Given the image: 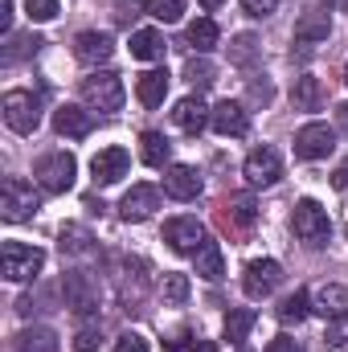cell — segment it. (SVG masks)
Listing matches in <instances>:
<instances>
[{
  "label": "cell",
  "mask_w": 348,
  "mask_h": 352,
  "mask_svg": "<svg viewBox=\"0 0 348 352\" xmlns=\"http://www.w3.org/2000/svg\"><path fill=\"white\" fill-rule=\"evenodd\" d=\"M270 98H274V87L266 82V74H254V78H250V102H262V107H266Z\"/></svg>",
  "instance_id": "obj_41"
},
{
  "label": "cell",
  "mask_w": 348,
  "mask_h": 352,
  "mask_svg": "<svg viewBox=\"0 0 348 352\" xmlns=\"http://www.w3.org/2000/svg\"><path fill=\"white\" fill-rule=\"evenodd\" d=\"M193 352H217V349H213V340H197V344H193Z\"/></svg>",
  "instance_id": "obj_50"
},
{
  "label": "cell",
  "mask_w": 348,
  "mask_h": 352,
  "mask_svg": "<svg viewBox=\"0 0 348 352\" xmlns=\"http://www.w3.org/2000/svg\"><path fill=\"white\" fill-rule=\"evenodd\" d=\"M312 316V291H295L279 303V324H303Z\"/></svg>",
  "instance_id": "obj_32"
},
{
  "label": "cell",
  "mask_w": 348,
  "mask_h": 352,
  "mask_svg": "<svg viewBox=\"0 0 348 352\" xmlns=\"http://www.w3.org/2000/svg\"><path fill=\"white\" fill-rule=\"evenodd\" d=\"M74 58L83 62V66H107L111 58H115V41H111V33H98V29H83L78 37H74Z\"/></svg>",
  "instance_id": "obj_14"
},
{
  "label": "cell",
  "mask_w": 348,
  "mask_h": 352,
  "mask_svg": "<svg viewBox=\"0 0 348 352\" xmlns=\"http://www.w3.org/2000/svg\"><path fill=\"white\" fill-rule=\"evenodd\" d=\"M164 94H168V70H144V74L135 78V98H140L144 107H160Z\"/></svg>",
  "instance_id": "obj_28"
},
{
  "label": "cell",
  "mask_w": 348,
  "mask_h": 352,
  "mask_svg": "<svg viewBox=\"0 0 348 352\" xmlns=\"http://www.w3.org/2000/svg\"><path fill=\"white\" fill-rule=\"evenodd\" d=\"M98 340H102V328H98V324H83V328L74 332V352H94Z\"/></svg>",
  "instance_id": "obj_38"
},
{
  "label": "cell",
  "mask_w": 348,
  "mask_h": 352,
  "mask_svg": "<svg viewBox=\"0 0 348 352\" xmlns=\"http://www.w3.org/2000/svg\"><path fill=\"white\" fill-rule=\"evenodd\" d=\"M37 209H41V192L29 180L8 176L4 188H0V213H4V221H29Z\"/></svg>",
  "instance_id": "obj_6"
},
{
  "label": "cell",
  "mask_w": 348,
  "mask_h": 352,
  "mask_svg": "<svg viewBox=\"0 0 348 352\" xmlns=\"http://www.w3.org/2000/svg\"><path fill=\"white\" fill-rule=\"evenodd\" d=\"M324 344H328L332 352H348V320H332V328H328Z\"/></svg>",
  "instance_id": "obj_40"
},
{
  "label": "cell",
  "mask_w": 348,
  "mask_h": 352,
  "mask_svg": "<svg viewBox=\"0 0 348 352\" xmlns=\"http://www.w3.org/2000/svg\"><path fill=\"white\" fill-rule=\"evenodd\" d=\"M217 41H221V29H217V21H213V16H197V21L184 29V45H188V50H197L201 58H205L209 50H217Z\"/></svg>",
  "instance_id": "obj_24"
},
{
  "label": "cell",
  "mask_w": 348,
  "mask_h": 352,
  "mask_svg": "<svg viewBox=\"0 0 348 352\" xmlns=\"http://www.w3.org/2000/svg\"><path fill=\"white\" fill-rule=\"evenodd\" d=\"M324 98H328V90H324V82H320L316 74H299V78L291 82V102H295V111H320Z\"/></svg>",
  "instance_id": "obj_23"
},
{
  "label": "cell",
  "mask_w": 348,
  "mask_h": 352,
  "mask_svg": "<svg viewBox=\"0 0 348 352\" xmlns=\"http://www.w3.org/2000/svg\"><path fill=\"white\" fill-rule=\"evenodd\" d=\"M242 8H246V16H274L279 12V0H242Z\"/></svg>",
  "instance_id": "obj_43"
},
{
  "label": "cell",
  "mask_w": 348,
  "mask_h": 352,
  "mask_svg": "<svg viewBox=\"0 0 348 352\" xmlns=\"http://www.w3.org/2000/svg\"><path fill=\"white\" fill-rule=\"evenodd\" d=\"M131 168V156H127V148H102L94 160H90V176H94V184H115V180H123Z\"/></svg>",
  "instance_id": "obj_18"
},
{
  "label": "cell",
  "mask_w": 348,
  "mask_h": 352,
  "mask_svg": "<svg viewBox=\"0 0 348 352\" xmlns=\"http://www.w3.org/2000/svg\"><path fill=\"white\" fill-rule=\"evenodd\" d=\"M115 352H148V336H140V332H123V336L115 340Z\"/></svg>",
  "instance_id": "obj_42"
},
{
  "label": "cell",
  "mask_w": 348,
  "mask_h": 352,
  "mask_svg": "<svg viewBox=\"0 0 348 352\" xmlns=\"http://www.w3.org/2000/svg\"><path fill=\"white\" fill-rule=\"evenodd\" d=\"M0 111H4V123L17 135H33L37 123H41V98L33 90H8L4 102H0Z\"/></svg>",
  "instance_id": "obj_5"
},
{
  "label": "cell",
  "mask_w": 348,
  "mask_h": 352,
  "mask_svg": "<svg viewBox=\"0 0 348 352\" xmlns=\"http://www.w3.org/2000/svg\"><path fill=\"white\" fill-rule=\"evenodd\" d=\"M62 295H66V307L74 316H94L102 307V287H98V278L90 270H66Z\"/></svg>",
  "instance_id": "obj_4"
},
{
  "label": "cell",
  "mask_w": 348,
  "mask_h": 352,
  "mask_svg": "<svg viewBox=\"0 0 348 352\" xmlns=\"http://www.w3.org/2000/svg\"><path fill=\"white\" fill-rule=\"evenodd\" d=\"M25 12H29V21L45 25V21L58 16V0H25Z\"/></svg>",
  "instance_id": "obj_39"
},
{
  "label": "cell",
  "mask_w": 348,
  "mask_h": 352,
  "mask_svg": "<svg viewBox=\"0 0 348 352\" xmlns=\"http://www.w3.org/2000/svg\"><path fill=\"white\" fill-rule=\"evenodd\" d=\"M312 311L320 316V320H348V291L340 283H320L316 291H312Z\"/></svg>",
  "instance_id": "obj_16"
},
{
  "label": "cell",
  "mask_w": 348,
  "mask_h": 352,
  "mask_svg": "<svg viewBox=\"0 0 348 352\" xmlns=\"http://www.w3.org/2000/svg\"><path fill=\"white\" fill-rule=\"evenodd\" d=\"M123 78L119 74H111V70H94L90 78H83V98H87L90 111H102V115H111V111H119L123 107Z\"/></svg>",
  "instance_id": "obj_7"
},
{
  "label": "cell",
  "mask_w": 348,
  "mask_h": 352,
  "mask_svg": "<svg viewBox=\"0 0 348 352\" xmlns=\"http://www.w3.org/2000/svg\"><path fill=\"white\" fill-rule=\"evenodd\" d=\"M242 176H246L250 188H270V184L283 176L279 152H274V148H254V152L246 156V164H242Z\"/></svg>",
  "instance_id": "obj_12"
},
{
  "label": "cell",
  "mask_w": 348,
  "mask_h": 352,
  "mask_svg": "<svg viewBox=\"0 0 348 352\" xmlns=\"http://www.w3.org/2000/svg\"><path fill=\"white\" fill-rule=\"evenodd\" d=\"M45 266V250L37 246H25V242H4L0 250V270L8 283H33Z\"/></svg>",
  "instance_id": "obj_3"
},
{
  "label": "cell",
  "mask_w": 348,
  "mask_h": 352,
  "mask_svg": "<svg viewBox=\"0 0 348 352\" xmlns=\"http://www.w3.org/2000/svg\"><path fill=\"white\" fill-rule=\"evenodd\" d=\"M193 266H197V274H201L205 283H221V274H226V258H221V246L205 238V246H201V250L193 254Z\"/></svg>",
  "instance_id": "obj_30"
},
{
  "label": "cell",
  "mask_w": 348,
  "mask_h": 352,
  "mask_svg": "<svg viewBox=\"0 0 348 352\" xmlns=\"http://www.w3.org/2000/svg\"><path fill=\"white\" fill-rule=\"evenodd\" d=\"M291 230H295V238H299L303 246H312V250H320V246L332 242V217H328V209H324L320 201H312V197H303V201L295 205Z\"/></svg>",
  "instance_id": "obj_1"
},
{
  "label": "cell",
  "mask_w": 348,
  "mask_h": 352,
  "mask_svg": "<svg viewBox=\"0 0 348 352\" xmlns=\"http://www.w3.org/2000/svg\"><path fill=\"white\" fill-rule=\"evenodd\" d=\"M17 352H58V332L45 328V324H29L17 332Z\"/></svg>",
  "instance_id": "obj_26"
},
{
  "label": "cell",
  "mask_w": 348,
  "mask_h": 352,
  "mask_svg": "<svg viewBox=\"0 0 348 352\" xmlns=\"http://www.w3.org/2000/svg\"><path fill=\"white\" fill-rule=\"evenodd\" d=\"M144 274H131V266H127V274H123V307L127 311H140V303H144Z\"/></svg>",
  "instance_id": "obj_37"
},
{
  "label": "cell",
  "mask_w": 348,
  "mask_h": 352,
  "mask_svg": "<svg viewBox=\"0 0 348 352\" xmlns=\"http://www.w3.org/2000/svg\"><path fill=\"white\" fill-rule=\"evenodd\" d=\"M217 226H221L234 242H246V238L254 234V226H259V205H254V197H230V201H221Z\"/></svg>",
  "instance_id": "obj_8"
},
{
  "label": "cell",
  "mask_w": 348,
  "mask_h": 352,
  "mask_svg": "<svg viewBox=\"0 0 348 352\" xmlns=\"http://www.w3.org/2000/svg\"><path fill=\"white\" fill-rule=\"evenodd\" d=\"M164 54H168V41H164L160 29H135L131 33V58H140V62H164Z\"/></svg>",
  "instance_id": "obj_25"
},
{
  "label": "cell",
  "mask_w": 348,
  "mask_h": 352,
  "mask_svg": "<svg viewBox=\"0 0 348 352\" xmlns=\"http://www.w3.org/2000/svg\"><path fill=\"white\" fill-rule=\"evenodd\" d=\"M336 127H340V131H348V102H340V107H336Z\"/></svg>",
  "instance_id": "obj_48"
},
{
  "label": "cell",
  "mask_w": 348,
  "mask_h": 352,
  "mask_svg": "<svg viewBox=\"0 0 348 352\" xmlns=\"http://www.w3.org/2000/svg\"><path fill=\"white\" fill-rule=\"evenodd\" d=\"M332 148H336V127H328V123H307L295 131L299 160H324V156H332Z\"/></svg>",
  "instance_id": "obj_9"
},
{
  "label": "cell",
  "mask_w": 348,
  "mask_h": 352,
  "mask_svg": "<svg viewBox=\"0 0 348 352\" xmlns=\"http://www.w3.org/2000/svg\"><path fill=\"white\" fill-rule=\"evenodd\" d=\"M160 295H164V303L180 307V303L188 299V274H180V270H168V274L160 278Z\"/></svg>",
  "instance_id": "obj_36"
},
{
  "label": "cell",
  "mask_w": 348,
  "mask_h": 352,
  "mask_svg": "<svg viewBox=\"0 0 348 352\" xmlns=\"http://www.w3.org/2000/svg\"><path fill=\"white\" fill-rule=\"evenodd\" d=\"M328 33H332V16L324 8H307L295 21V45H320V41H328Z\"/></svg>",
  "instance_id": "obj_21"
},
{
  "label": "cell",
  "mask_w": 348,
  "mask_h": 352,
  "mask_svg": "<svg viewBox=\"0 0 348 352\" xmlns=\"http://www.w3.org/2000/svg\"><path fill=\"white\" fill-rule=\"evenodd\" d=\"M164 344H168V349H173V352H180V349H184V344H188V328H176V332H173V336H168V340H164Z\"/></svg>",
  "instance_id": "obj_46"
},
{
  "label": "cell",
  "mask_w": 348,
  "mask_h": 352,
  "mask_svg": "<svg viewBox=\"0 0 348 352\" xmlns=\"http://www.w3.org/2000/svg\"><path fill=\"white\" fill-rule=\"evenodd\" d=\"M332 184H336L340 192H348V160L340 164V168H336V173H332Z\"/></svg>",
  "instance_id": "obj_47"
},
{
  "label": "cell",
  "mask_w": 348,
  "mask_h": 352,
  "mask_svg": "<svg viewBox=\"0 0 348 352\" xmlns=\"http://www.w3.org/2000/svg\"><path fill=\"white\" fill-rule=\"evenodd\" d=\"M266 352H303V344L291 340V336H274V340L266 344Z\"/></svg>",
  "instance_id": "obj_44"
},
{
  "label": "cell",
  "mask_w": 348,
  "mask_h": 352,
  "mask_svg": "<svg viewBox=\"0 0 348 352\" xmlns=\"http://www.w3.org/2000/svg\"><path fill=\"white\" fill-rule=\"evenodd\" d=\"M221 4H226V0H201V8H209V12H213V8H221Z\"/></svg>",
  "instance_id": "obj_51"
},
{
  "label": "cell",
  "mask_w": 348,
  "mask_h": 352,
  "mask_svg": "<svg viewBox=\"0 0 348 352\" xmlns=\"http://www.w3.org/2000/svg\"><path fill=\"white\" fill-rule=\"evenodd\" d=\"M74 176H78V160H74L70 152H45V156L33 164V180H37V188L50 192V197L70 192V188H74Z\"/></svg>",
  "instance_id": "obj_2"
},
{
  "label": "cell",
  "mask_w": 348,
  "mask_h": 352,
  "mask_svg": "<svg viewBox=\"0 0 348 352\" xmlns=\"http://www.w3.org/2000/svg\"><path fill=\"white\" fill-rule=\"evenodd\" d=\"M54 131L66 135V140H87L90 131H94V115H90L87 107L62 102V107L54 111Z\"/></svg>",
  "instance_id": "obj_17"
},
{
  "label": "cell",
  "mask_w": 348,
  "mask_h": 352,
  "mask_svg": "<svg viewBox=\"0 0 348 352\" xmlns=\"http://www.w3.org/2000/svg\"><path fill=\"white\" fill-rule=\"evenodd\" d=\"M254 324H259V316H254L250 307H230V311H226V324H221V336H226L234 349H242Z\"/></svg>",
  "instance_id": "obj_27"
},
{
  "label": "cell",
  "mask_w": 348,
  "mask_h": 352,
  "mask_svg": "<svg viewBox=\"0 0 348 352\" xmlns=\"http://www.w3.org/2000/svg\"><path fill=\"white\" fill-rule=\"evenodd\" d=\"M0 29L12 33V0H0Z\"/></svg>",
  "instance_id": "obj_45"
},
{
  "label": "cell",
  "mask_w": 348,
  "mask_h": 352,
  "mask_svg": "<svg viewBox=\"0 0 348 352\" xmlns=\"http://www.w3.org/2000/svg\"><path fill=\"white\" fill-rule=\"evenodd\" d=\"M209 115H213V107H205L201 94H188V98H180L173 107V123L184 135H201V131L209 127Z\"/></svg>",
  "instance_id": "obj_19"
},
{
  "label": "cell",
  "mask_w": 348,
  "mask_h": 352,
  "mask_svg": "<svg viewBox=\"0 0 348 352\" xmlns=\"http://www.w3.org/2000/svg\"><path fill=\"white\" fill-rule=\"evenodd\" d=\"M115 16H119V21H123V25H127V21H131V16H135V4H119V12H115Z\"/></svg>",
  "instance_id": "obj_49"
},
{
  "label": "cell",
  "mask_w": 348,
  "mask_h": 352,
  "mask_svg": "<svg viewBox=\"0 0 348 352\" xmlns=\"http://www.w3.org/2000/svg\"><path fill=\"white\" fill-rule=\"evenodd\" d=\"M279 283H283V266L274 263V258H254V263H246V270H242V291L250 299L274 295Z\"/></svg>",
  "instance_id": "obj_10"
},
{
  "label": "cell",
  "mask_w": 348,
  "mask_h": 352,
  "mask_svg": "<svg viewBox=\"0 0 348 352\" xmlns=\"http://www.w3.org/2000/svg\"><path fill=\"white\" fill-rule=\"evenodd\" d=\"M238 352H242V349H238Z\"/></svg>",
  "instance_id": "obj_53"
},
{
  "label": "cell",
  "mask_w": 348,
  "mask_h": 352,
  "mask_svg": "<svg viewBox=\"0 0 348 352\" xmlns=\"http://www.w3.org/2000/svg\"><path fill=\"white\" fill-rule=\"evenodd\" d=\"M41 45H45V41H41L37 33H8L4 50H0V62H4V66H17V62L33 58V54H37Z\"/></svg>",
  "instance_id": "obj_29"
},
{
  "label": "cell",
  "mask_w": 348,
  "mask_h": 352,
  "mask_svg": "<svg viewBox=\"0 0 348 352\" xmlns=\"http://www.w3.org/2000/svg\"><path fill=\"white\" fill-rule=\"evenodd\" d=\"M184 78H188V87H193V90H209L213 82H217V70H213V62H209V58H188Z\"/></svg>",
  "instance_id": "obj_34"
},
{
  "label": "cell",
  "mask_w": 348,
  "mask_h": 352,
  "mask_svg": "<svg viewBox=\"0 0 348 352\" xmlns=\"http://www.w3.org/2000/svg\"><path fill=\"white\" fill-rule=\"evenodd\" d=\"M58 250H62V258H90V254H94V234H90L87 226L70 221V226H62V234H58Z\"/></svg>",
  "instance_id": "obj_22"
},
{
  "label": "cell",
  "mask_w": 348,
  "mask_h": 352,
  "mask_svg": "<svg viewBox=\"0 0 348 352\" xmlns=\"http://www.w3.org/2000/svg\"><path fill=\"white\" fill-rule=\"evenodd\" d=\"M164 242L176 254H197L205 246V226L197 217H168L164 221Z\"/></svg>",
  "instance_id": "obj_13"
},
{
  "label": "cell",
  "mask_w": 348,
  "mask_h": 352,
  "mask_svg": "<svg viewBox=\"0 0 348 352\" xmlns=\"http://www.w3.org/2000/svg\"><path fill=\"white\" fill-rule=\"evenodd\" d=\"M254 58H259V37H254V33H238V37L230 41V62H234L238 70H250Z\"/></svg>",
  "instance_id": "obj_33"
},
{
  "label": "cell",
  "mask_w": 348,
  "mask_h": 352,
  "mask_svg": "<svg viewBox=\"0 0 348 352\" xmlns=\"http://www.w3.org/2000/svg\"><path fill=\"white\" fill-rule=\"evenodd\" d=\"M209 127L217 135H226V140H242L250 131V111L242 102H234V98H221L213 107V115H209Z\"/></svg>",
  "instance_id": "obj_11"
},
{
  "label": "cell",
  "mask_w": 348,
  "mask_h": 352,
  "mask_svg": "<svg viewBox=\"0 0 348 352\" xmlns=\"http://www.w3.org/2000/svg\"><path fill=\"white\" fill-rule=\"evenodd\" d=\"M201 188H205V180H201L197 168H188V164H168V173H164V192H168L173 201H197Z\"/></svg>",
  "instance_id": "obj_20"
},
{
  "label": "cell",
  "mask_w": 348,
  "mask_h": 352,
  "mask_svg": "<svg viewBox=\"0 0 348 352\" xmlns=\"http://www.w3.org/2000/svg\"><path fill=\"white\" fill-rule=\"evenodd\" d=\"M168 156H173V144H168L160 131H144V135H140V160H144L148 168H164Z\"/></svg>",
  "instance_id": "obj_31"
},
{
  "label": "cell",
  "mask_w": 348,
  "mask_h": 352,
  "mask_svg": "<svg viewBox=\"0 0 348 352\" xmlns=\"http://www.w3.org/2000/svg\"><path fill=\"white\" fill-rule=\"evenodd\" d=\"M345 87H348V62H345Z\"/></svg>",
  "instance_id": "obj_52"
},
{
  "label": "cell",
  "mask_w": 348,
  "mask_h": 352,
  "mask_svg": "<svg viewBox=\"0 0 348 352\" xmlns=\"http://www.w3.org/2000/svg\"><path fill=\"white\" fill-rule=\"evenodd\" d=\"M156 209H160V188L156 184H131L123 192V201H119L123 221H148Z\"/></svg>",
  "instance_id": "obj_15"
},
{
  "label": "cell",
  "mask_w": 348,
  "mask_h": 352,
  "mask_svg": "<svg viewBox=\"0 0 348 352\" xmlns=\"http://www.w3.org/2000/svg\"><path fill=\"white\" fill-rule=\"evenodd\" d=\"M144 12L160 25H176L184 16V0H144Z\"/></svg>",
  "instance_id": "obj_35"
}]
</instances>
